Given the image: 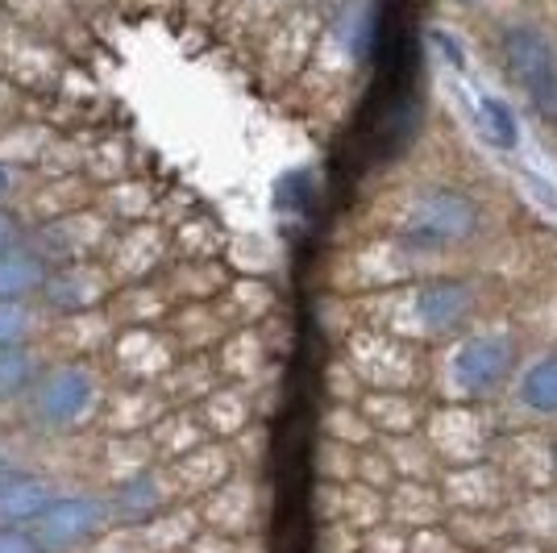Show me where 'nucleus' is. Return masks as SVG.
Instances as JSON below:
<instances>
[{
    "label": "nucleus",
    "instance_id": "obj_1",
    "mask_svg": "<svg viewBox=\"0 0 557 553\" xmlns=\"http://www.w3.org/2000/svg\"><path fill=\"white\" fill-rule=\"evenodd\" d=\"M474 230H479V208L466 192L429 187L417 196V205L404 221V242L417 250H437L449 242H462Z\"/></svg>",
    "mask_w": 557,
    "mask_h": 553
},
{
    "label": "nucleus",
    "instance_id": "obj_2",
    "mask_svg": "<svg viewBox=\"0 0 557 553\" xmlns=\"http://www.w3.org/2000/svg\"><path fill=\"white\" fill-rule=\"evenodd\" d=\"M25 400H29V420L38 429L59 433V429L79 425V416L92 408L96 379L84 367H71V362L67 367H50L38 374L34 392L25 395Z\"/></svg>",
    "mask_w": 557,
    "mask_h": 553
},
{
    "label": "nucleus",
    "instance_id": "obj_3",
    "mask_svg": "<svg viewBox=\"0 0 557 553\" xmlns=\"http://www.w3.org/2000/svg\"><path fill=\"white\" fill-rule=\"evenodd\" d=\"M504 63L508 75L529 93L541 113H557V59L549 38L533 25H511L504 34Z\"/></svg>",
    "mask_w": 557,
    "mask_h": 553
},
{
    "label": "nucleus",
    "instance_id": "obj_4",
    "mask_svg": "<svg viewBox=\"0 0 557 553\" xmlns=\"http://www.w3.org/2000/svg\"><path fill=\"white\" fill-rule=\"evenodd\" d=\"M109 525V500L100 495H54L50 507L38 516V541L47 553H71L88 545L96 532Z\"/></svg>",
    "mask_w": 557,
    "mask_h": 553
},
{
    "label": "nucleus",
    "instance_id": "obj_5",
    "mask_svg": "<svg viewBox=\"0 0 557 553\" xmlns=\"http://www.w3.org/2000/svg\"><path fill=\"white\" fill-rule=\"evenodd\" d=\"M511 370V346L504 337H470L458 346L454 374L466 392H491L508 379Z\"/></svg>",
    "mask_w": 557,
    "mask_h": 553
},
{
    "label": "nucleus",
    "instance_id": "obj_6",
    "mask_svg": "<svg viewBox=\"0 0 557 553\" xmlns=\"http://www.w3.org/2000/svg\"><path fill=\"white\" fill-rule=\"evenodd\" d=\"M54 500V487L50 479L34 475V470H13L4 483H0V525H13V529H34L38 516Z\"/></svg>",
    "mask_w": 557,
    "mask_h": 553
},
{
    "label": "nucleus",
    "instance_id": "obj_7",
    "mask_svg": "<svg viewBox=\"0 0 557 553\" xmlns=\"http://www.w3.org/2000/svg\"><path fill=\"white\" fill-rule=\"evenodd\" d=\"M47 254L29 250V246H13V250L0 254V304H25L29 296L47 292Z\"/></svg>",
    "mask_w": 557,
    "mask_h": 553
},
{
    "label": "nucleus",
    "instance_id": "obj_8",
    "mask_svg": "<svg viewBox=\"0 0 557 553\" xmlns=\"http://www.w3.org/2000/svg\"><path fill=\"white\" fill-rule=\"evenodd\" d=\"M474 308V296L466 283H454V279H442V283H424L417 296V312L429 329H454L462 324Z\"/></svg>",
    "mask_w": 557,
    "mask_h": 553
},
{
    "label": "nucleus",
    "instance_id": "obj_9",
    "mask_svg": "<svg viewBox=\"0 0 557 553\" xmlns=\"http://www.w3.org/2000/svg\"><path fill=\"white\" fill-rule=\"evenodd\" d=\"M163 504V487L154 483V475H138L129 483H121L109 495V520L116 525H141L146 516H154Z\"/></svg>",
    "mask_w": 557,
    "mask_h": 553
},
{
    "label": "nucleus",
    "instance_id": "obj_10",
    "mask_svg": "<svg viewBox=\"0 0 557 553\" xmlns=\"http://www.w3.org/2000/svg\"><path fill=\"white\" fill-rule=\"evenodd\" d=\"M38 362H34V349L25 346H0V404L9 400H22V395L34 392L38 383Z\"/></svg>",
    "mask_w": 557,
    "mask_h": 553
},
{
    "label": "nucleus",
    "instance_id": "obj_11",
    "mask_svg": "<svg viewBox=\"0 0 557 553\" xmlns=\"http://www.w3.org/2000/svg\"><path fill=\"white\" fill-rule=\"evenodd\" d=\"M520 400L524 408H533L541 416H557V354L536 358L533 367L520 379Z\"/></svg>",
    "mask_w": 557,
    "mask_h": 553
},
{
    "label": "nucleus",
    "instance_id": "obj_12",
    "mask_svg": "<svg viewBox=\"0 0 557 553\" xmlns=\"http://www.w3.org/2000/svg\"><path fill=\"white\" fill-rule=\"evenodd\" d=\"M479 116H483V134H487L495 146L511 150L516 146V121H511V109L495 96H483L479 100Z\"/></svg>",
    "mask_w": 557,
    "mask_h": 553
},
{
    "label": "nucleus",
    "instance_id": "obj_13",
    "mask_svg": "<svg viewBox=\"0 0 557 553\" xmlns=\"http://www.w3.org/2000/svg\"><path fill=\"white\" fill-rule=\"evenodd\" d=\"M34 329V317L25 304H0V346H22Z\"/></svg>",
    "mask_w": 557,
    "mask_h": 553
},
{
    "label": "nucleus",
    "instance_id": "obj_14",
    "mask_svg": "<svg viewBox=\"0 0 557 553\" xmlns=\"http://www.w3.org/2000/svg\"><path fill=\"white\" fill-rule=\"evenodd\" d=\"M0 553H47L38 532L34 529H13V525H0Z\"/></svg>",
    "mask_w": 557,
    "mask_h": 553
},
{
    "label": "nucleus",
    "instance_id": "obj_15",
    "mask_svg": "<svg viewBox=\"0 0 557 553\" xmlns=\"http://www.w3.org/2000/svg\"><path fill=\"white\" fill-rule=\"evenodd\" d=\"M13 246H22V225H17V217L9 208H0V254L13 250Z\"/></svg>",
    "mask_w": 557,
    "mask_h": 553
},
{
    "label": "nucleus",
    "instance_id": "obj_16",
    "mask_svg": "<svg viewBox=\"0 0 557 553\" xmlns=\"http://www.w3.org/2000/svg\"><path fill=\"white\" fill-rule=\"evenodd\" d=\"M433 38H437V47L445 50V59H449L454 67H462V47H458V42H454L449 34H433Z\"/></svg>",
    "mask_w": 557,
    "mask_h": 553
},
{
    "label": "nucleus",
    "instance_id": "obj_17",
    "mask_svg": "<svg viewBox=\"0 0 557 553\" xmlns=\"http://www.w3.org/2000/svg\"><path fill=\"white\" fill-rule=\"evenodd\" d=\"M13 470H17V466H13V462H9V458H0V483H4V479H9V475H13Z\"/></svg>",
    "mask_w": 557,
    "mask_h": 553
},
{
    "label": "nucleus",
    "instance_id": "obj_18",
    "mask_svg": "<svg viewBox=\"0 0 557 553\" xmlns=\"http://www.w3.org/2000/svg\"><path fill=\"white\" fill-rule=\"evenodd\" d=\"M4 192H9V171L0 167V196H4Z\"/></svg>",
    "mask_w": 557,
    "mask_h": 553
},
{
    "label": "nucleus",
    "instance_id": "obj_19",
    "mask_svg": "<svg viewBox=\"0 0 557 553\" xmlns=\"http://www.w3.org/2000/svg\"><path fill=\"white\" fill-rule=\"evenodd\" d=\"M554 466H557V441H554Z\"/></svg>",
    "mask_w": 557,
    "mask_h": 553
}]
</instances>
